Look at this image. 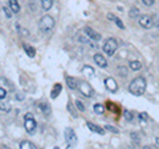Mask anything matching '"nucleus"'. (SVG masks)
<instances>
[{
    "instance_id": "nucleus-18",
    "label": "nucleus",
    "mask_w": 159,
    "mask_h": 149,
    "mask_svg": "<svg viewBox=\"0 0 159 149\" xmlns=\"http://www.w3.org/2000/svg\"><path fill=\"white\" fill-rule=\"evenodd\" d=\"M129 67H130V69H133V71H138V69L142 68V63L138 60H131L129 63Z\"/></svg>"
},
{
    "instance_id": "nucleus-9",
    "label": "nucleus",
    "mask_w": 159,
    "mask_h": 149,
    "mask_svg": "<svg viewBox=\"0 0 159 149\" xmlns=\"http://www.w3.org/2000/svg\"><path fill=\"white\" fill-rule=\"evenodd\" d=\"M85 33L88 35L89 37H90V40H94V41L101 40V35H99L98 32H96V31H94V29L89 28V27H86V28H85Z\"/></svg>"
},
{
    "instance_id": "nucleus-29",
    "label": "nucleus",
    "mask_w": 159,
    "mask_h": 149,
    "mask_svg": "<svg viewBox=\"0 0 159 149\" xmlns=\"http://www.w3.org/2000/svg\"><path fill=\"white\" fill-rule=\"evenodd\" d=\"M68 111H70V113H72V116H74V117H77V112L74 111V108H73V105L70 103L68 104Z\"/></svg>"
},
{
    "instance_id": "nucleus-15",
    "label": "nucleus",
    "mask_w": 159,
    "mask_h": 149,
    "mask_svg": "<svg viewBox=\"0 0 159 149\" xmlns=\"http://www.w3.org/2000/svg\"><path fill=\"white\" fill-rule=\"evenodd\" d=\"M9 8L12 9L13 13H17L20 11V4L17 0H9Z\"/></svg>"
},
{
    "instance_id": "nucleus-26",
    "label": "nucleus",
    "mask_w": 159,
    "mask_h": 149,
    "mask_svg": "<svg viewBox=\"0 0 159 149\" xmlns=\"http://www.w3.org/2000/svg\"><path fill=\"white\" fill-rule=\"evenodd\" d=\"M118 74L119 76H127V69L125 67H118Z\"/></svg>"
},
{
    "instance_id": "nucleus-1",
    "label": "nucleus",
    "mask_w": 159,
    "mask_h": 149,
    "mask_svg": "<svg viewBox=\"0 0 159 149\" xmlns=\"http://www.w3.org/2000/svg\"><path fill=\"white\" fill-rule=\"evenodd\" d=\"M129 91H130V93H133V95H135V96L143 95L145 91H146V80L141 76L135 77L130 84H129Z\"/></svg>"
},
{
    "instance_id": "nucleus-4",
    "label": "nucleus",
    "mask_w": 159,
    "mask_h": 149,
    "mask_svg": "<svg viewBox=\"0 0 159 149\" xmlns=\"http://www.w3.org/2000/svg\"><path fill=\"white\" fill-rule=\"evenodd\" d=\"M103 52H105L107 56H113L114 53H116V51L118 49V43L116 39H107V40L103 43Z\"/></svg>"
},
{
    "instance_id": "nucleus-31",
    "label": "nucleus",
    "mask_w": 159,
    "mask_h": 149,
    "mask_svg": "<svg viewBox=\"0 0 159 149\" xmlns=\"http://www.w3.org/2000/svg\"><path fill=\"white\" fill-rule=\"evenodd\" d=\"M7 97V91L4 88H0V99H6Z\"/></svg>"
},
{
    "instance_id": "nucleus-16",
    "label": "nucleus",
    "mask_w": 159,
    "mask_h": 149,
    "mask_svg": "<svg viewBox=\"0 0 159 149\" xmlns=\"http://www.w3.org/2000/svg\"><path fill=\"white\" fill-rule=\"evenodd\" d=\"M66 84L70 89H76L78 87V81H77V79H74V77H66Z\"/></svg>"
},
{
    "instance_id": "nucleus-32",
    "label": "nucleus",
    "mask_w": 159,
    "mask_h": 149,
    "mask_svg": "<svg viewBox=\"0 0 159 149\" xmlns=\"http://www.w3.org/2000/svg\"><path fill=\"white\" fill-rule=\"evenodd\" d=\"M142 3L145 4V6H147V7H151L154 4V0H142Z\"/></svg>"
},
{
    "instance_id": "nucleus-34",
    "label": "nucleus",
    "mask_w": 159,
    "mask_h": 149,
    "mask_svg": "<svg viewBox=\"0 0 159 149\" xmlns=\"http://www.w3.org/2000/svg\"><path fill=\"white\" fill-rule=\"evenodd\" d=\"M16 97H17V100H23V99H24V96L21 95V93H17V96H16Z\"/></svg>"
},
{
    "instance_id": "nucleus-17",
    "label": "nucleus",
    "mask_w": 159,
    "mask_h": 149,
    "mask_svg": "<svg viewBox=\"0 0 159 149\" xmlns=\"http://www.w3.org/2000/svg\"><path fill=\"white\" fill-rule=\"evenodd\" d=\"M61 89H62V87H61V84H56V85L53 87V89H52V92H51V97L52 99H56L57 96H58V93L61 92Z\"/></svg>"
},
{
    "instance_id": "nucleus-8",
    "label": "nucleus",
    "mask_w": 159,
    "mask_h": 149,
    "mask_svg": "<svg viewBox=\"0 0 159 149\" xmlns=\"http://www.w3.org/2000/svg\"><path fill=\"white\" fill-rule=\"evenodd\" d=\"M105 87L109 89L110 92H117L118 91V85H117V81L114 80L113 77H107L106 80H105Z\"/></svg>"
},
{
    "instance_id": "nucleus-36",
    "label": "nucleus",
    "mask_w": 159,
    "mask_h": 149,
    "mask_svg": "<svg viewBox=\"0 0 159 149\" xmlns=\"http://www.w3.org/2000/svg\"><path fill=\"white\" fill-rule=\"evenodd\" d=\"M155 142H157V145H158V148H159V137H158L157 140H155Z\"/></svg>"
},
{
    "instance_id": "nucleus-24",
    "label": "nucleus",
    "mask_w": 159,
    "mask_h": 149,
    "mask_svg": "<svg viewBox=\"0 0 159 149\" xmlns=\"http://www.w3.org/2000/svg\"><path fill=\"white\" fill-rule=\"evenodd\" d=\"M129 16L130 17H138L139 16V9L137 7H133L130 9V12H129Z\"/></svg>"
},
{
    "instance_id": "nucleus-13",
    "label": "nucleus",
    "mask_w": 159,
    "mask_h": 149,
    "mask_svg": "<svg viewBox=\"0 0 159 149\" xmlns=\"http://www.w3.org/2000/svg\"><path fill=\"white\" fill-rule=\"evenodd\" d=\"M39 108L41 109V112H43L45 116H49V115H51V112H52L51 107H49L48 104H45V103H40V104H39Z\"/></svg>"
},
{
    "instance_id": "nucleus-22",
    "label": "nucleus",
    "mask_w": 159,
    "mask_h": 149,
    "mask_svg": "<svg viewBox=\"0 0 159 149\" xmlns=\"http://www.w3.org/2000/svg\"><path fill=\"white\" fill-rule=\"evenodd\" d=\"M24 49H25V52L28 53V56L29 57H33L34 56V48L33 47H31V46H28V44H25V46H24Z\"/></svg>"
},
{
    "instance_id": "nucleus-2",
    "label": "nucleus",
    "mask_w": 159,
    "mask_h": 149,
    "mask_svg": "<svg viewBox=\"0 0 159 149\" xmlns=\"http://www.w3.org/2000/svg\"><path fill=\"white\" fill-rule=\"evenodd\" d=\"M54 27V20L52 16H49V15H45V16H43L41 19H40L39 22V28L41 29L43 32H49L52 31Z\"/></svg>"
},
{
    "instance_id": "nucleus-14",
    "label": "nucleus",
    "mask_w": 159,
    "mask_h": 149,
    "mask_svg": "<svg viewBox=\"0 0 159 149\" xmlns=\"http://www.w3.org/2000/svg\"><path fill=\"white\" fill-rule=\"evenodd\" d=\"M36 148H37V147L34 145L33 142H31V141L24 140V141L20 142V149H36Z\"/></svg>"
},
{
    "instance_id": "nucleus-6",
    "label": "nucleus",
    "mask_w": 159,
    "mask_h": 149,
    "mask_svg": "<svg viewBox=\"0 0 159 149\" xmlns=\"http://www.w3.org/2000/svg\"><path fill=\"white\" fill-rule=\"evenodd\" d=\"M64 136H65V140L68 142L69 148H70L73 144L77 142V136H76V133H74V131L72 128H66L65 131H64Z\"/></svg>"
},
{
    "instance_id": "nucleus-12",
    "label": "nucleus",
    "mask_w": 159,
    "mask_h": 149,
    "mask_svg": "<svg viewBox=\"0 0 159 149\" xmlns=\"http://www.w3.org/2000/svg\"><path fill=\"white\" fill-rule=\"evenodd\" d=\"M107 19H109V20H111V22H114V23H116L117 26H118L119 28H121V29L125 28V26H123V23L121 22V19H118V17L116 16V15H113V13H107Z\"/></svg>"
},
{
    "instance_id": "nucleus-20",
    "label": "nucleus",
    "mask_w": 159,
    "mask_h": 149,
    "mask_svg": "<svg viewBox=\"0 0 159 149\" xmlns=\"http://www.w3.org/2000/svg\"><path fill=\"white\" fill-rule=\"evenodd\" d=\"M52 4H53V0H41V7H43V9H45V11L51 9Z\"/></svg>"
},
{
    "instance_id": "nucleus-11",
    "label": "nucleus",
    "mask_w": 159,
    "mask_h": 149,
    "mask_svg": "<svg viewBox=\"0 0 159 149\" xmlns=\"http://www.w3.org/2000/svg\"><path fill=\"white\" fill-rule=\"evenodd\" d=\"M86 125H88V128L90 129L92 132L99 133V135H103V133H105V129L101 128V127H98V125H96V124H93V123H86Z\"/></svg>"
},
{
    "instance_id": "nucleus-33",
    "label": "nucleus",
    "mask_w": 159,
    "mask_h": 149,
    "mask_svg": "<svg viewBox=\"0 0 159 149\" xmlns=\"http://www.w3.org/2000/svg\"><path fill=\"white\" fill-rule=\"evenodd\" d=\"M106 129H107V131H111V132H114V133H117V132H118V129L113 128L111 125H106Z\"/></svg>"
},
{
    "instance_id": "nucleus-10",
    "label": "nucleus",
    "mask_w": 159,
    "mask_h": 149,
    "mask_svg": "<svg viewBox=\"0 0 159 149\" xmlns=\"http://www.w3.org/2000/svg\"><path fill=\"white\" fill-rule=\"evenodd\" d=\"M94 61H96L97 65H98V67H101V68H106V67H107V61H106V59L103 57L101 53L94 55Z\"/></svg>"
},
{
    "instance_id": "nucleus-7",
    "label": "nucleus",
    "mask_w": 159,
    "mask_h": 149,
    "mask_svg": "<svg viewBox=\"0 0 159 149\" xmlns=\"http://www.w3.org/2000/svg\"><path fill=\"white\" fill-rule=\"evenodd\" d=\"M139 26L146 28V29H150L154 26L152 17L148 16V15H142V16H139Z\"/></svg>"
},
{
    "instance_id": "nucleus-30",
    "label": "nucleus",
    "mask_w": 159,
    "mask_h": 149,
    "mask_svg": "<svg viewBox=\"0 0 159 149\" xmlns=\"http://www.w3.org/2000/svg\"><path fill=\"white\" fill-rule=\"evenodd\" d=\"M152 20H154V27H158L159 28V15L152 16Z\"/></svg>"
},
{
    "instance_id": "nucleus-35",
    "label": "nucleus",
    "mask_w": 159,
    "mask_h": 149,
    "mask_svg": "<svg viewBox=\"0 0 159 149\" xmlns=\"http://www.w3.org/2000/svg\"><path fill=\"white\" fill-rule=\"evenodd\" d=\"M139 117H141L142 120H143V118H147V115H146V113H141V115H139Z\"/></svg>"
},
{
    "instance_id": "nucleus-19",
    "label": "nucleus",
    "mask_w": 159,
    "mask_h": 149,
    "mask_svg": "<svg viewBox=\"0 0 159 149\" xmlns=\"http://www.w3.org/2000/svg\"><path fill=\"white\" fill-rule=\"evenodd\" d=\"M82 73H85L88 77H93L94 76V69L92 67H89V65H85L82 68Z\"/></svg>"
},
{
    "instance_id": "nucleus-23",
    "label": "nucleus",
    "mask_w": 159,
    "mask_h": 149,
    "mask_svg": "<svg viewBox=\"0 0 159 149\" xmlns=\"http://www.w3.org/2000/svg\"><path fill=\"white\" fill-rule=\"evenodd\" d=\"M94 112L98 113V115H102V113L105 112V107H103L102 104H96V105H94Z\"/></svg>"
},
{
    "instance_id": "nucleus-28",
    "label": "nucleus",
    "mask_w": 159,
    "mask_h": 149,
    "mask_svg": "<svg viewBox=\"0 0 159 149\" xmlns=\"http://www.w3.org/2000/svg\"><path fill=\"white\" fill-rule=\"evenodd\" d=\"M76 107H77V109H78V111H81V112H84V111H85V107H84L82 101H80V100H76Z\"/></svg>"
},
{
    "instance_id": "nucleus-3",
    "label": "nucleus",
    "mask_w": 159,
    "mask_h": 149,
    "mask_svg": "<svg viewBox=\"0 0 159 149\" xmlns=\"http://www.w3.org/2000/svg\"><path fill=\"white\" fill-rule=\"evenodd\" d=\"M24 128H25V131L28 133H31V135H33L34 131H36L37 124H36V120H34L32 113H27L25 117H24Z\"/></svg>"
},
{
    "instance_id": "nucleus-5",
    "label": "nucleus",
    "mask_w": 159,
    "mask_h": 149,
    "mask_svg": "<svg viewBox=\"0 0 159 149\" xmlns=\"http://www.w3.org/2000/svg\"><path fill=\"white\" fill-rule=\"evenodd\" d=\"M80 89V92H81V95H84L85 97H93L94 95V91H93V88L90 87V84H88L86 81H81V83H78V87Z\"/></svg>"
},
{
    "instance_id": "nucleus-27",
    "label": "nucleus",
    "mask_w": 159,
    "mask_h": 149,
    "mask_svg": "<svg viewBox=\"0 0 159 149\" xmlns=\"http://www.w3.org/2000/svg\"><path fill=\"white\" fill-rule=\"evenodd\" d=\"M3 11H4V13H6V16H7L8 19L12 17V9L9 8V7H3Z\"/></svg>"
},
{
    "instance_id": "nucleus-25",
    "label": "nucleus",
    "mask_w": 159,
    "mask_h": 149,
    "mask_svg": "<svg viewBox=\"0 0 159 149\" xmlns=\"http://www.w3.org/2000/svg\"><path fill=\"white\" fill-rule=\"evenodd\" d=\"M123 115H125V118H126L127 121H131L133 118H134V115H133L130 111H129V109H125V111H123Z\"/></svg>"
},
{
    "instance_id": "nucleus-21",
    "label": "nucleus",
    "mask_w": 159,
    "mask_h": 149,
    "mask_svg": "<svg viewBox=\"0 0 159 149\" xmlns=\"http://www.w3.org/2000/svg\"><path fill=\"white\" fill-rule=\"evenodd\" d=\"M9 109H11V107H9V104L7 101H3V99H0V111L3 112H8Z\"/></svg>"
}]
</instances>
